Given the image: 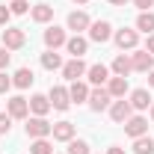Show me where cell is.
Returning <instances> with one entry per match:
<instances>
[{"label": "cell", "instance_id": "obj_27", "mask_svg": "<svg viewBox=\"0 0 154 154\" xmlns=\"http://www.w3.org/2000/svg\"><path fill=\"white\" fill-rule=\"evenodd\" d=\"M30 154H54V145L48 139H33L30 142Z\"/></svg>", "mask_w": 154, "mask_h": 154}, {"label": "cell", "instance_id": "obj_15", "mask_svg": "<svg viewBox=\"0 0 154 154\" xmlns=\"http://www.w3.org/2000/svg\"><path fill=\"white\" fill-rule=\"evenodd\" d=\"M30 18L36 21V24H51L54 21V6L51 3H36L30 9Z\"/></svg>", "mask_w": 154, "mask_h": 154}, {"label": "cell", "instance_id": "obj_3", "mask_svg": "<svg viewBox=\"0 0 154 154\" xmlns=\"http://www.w3.org/2000/svg\"><path fill=\"white\" fill-rule=\"evenodd\" d=\"M89 33V42H95V45H107L110 38H113V24L110 21H92V27L86 30Z\"/></svg>", "mask_w": 154, "mask_h": 154}, {"label": "cell", "instance_id": "obj_32", "mask_svg": "<svg viewBox=\"0 0 154 154\" xmlns=\"http://www.w3.org/2000/svg\"><path fill=\"white\" fill-rule=\"evenodd\" d=\"M9 59H12V54L0 45V71H6V68H9Z\"/></svg>", "mask_w": 154, "mask_h": 154}, {"label": "cell", "instance_id": "obj_18", "mask_svg": "<svg viewBox=\"0 0 154 154\" xmlns=\"http://www.w3.org/2000/svg\"><path fill=\"white\" fill-rule=\"evenodd\" d=\"M33 80H36V74H33V68L21 65L18 71L12 74V86H15V89H30V86H33Z\"/></svg>", "mask_w": 154, "mask_h": 154}, {"label": "cell", "instance_id": "obj_2", "mask_svg": "<svg viewBox=\"0 0 154 154\" xmlns=\"http://www.w3.org/2000/svg\"><path fill=\"white\" fill-rule=\"evenodd\" d=\"M65 27H68V30H74V36H83V33L92 27V18H89V12H86V9H74V12H68Z\"/></svg>", "mask_w": 154, "mask_h": 154}, {"label": "cell", "instance_id": "obj_34", "mask_svg": "<svg viewBox=\"0 0 154 154\" xmlns=\"http://www.w3.org/2000/svg\"><path fill=\"white\" fill-rule=\"evenodd\" d=\"M9 18H12L9 6H0V27H9Z\"/></svg>", "mask_w": 154, "mask_h": 154}, {"label": "cell", "instance_id": "obj_23", "mask_svg": "<svg viewBox=\"0 0 154 154\" xmlns=\"http://www.w3.org/2000/svg\"><path fill=\"white\" fill-rule=\"evenodd\" d=\"M51 110H54V107H51V98L48 95H33L30 98V113L33 116H48Z\"/></svg>", "mask_w": 154, "mask_h": 154}, {"label": "cell", "instance_id": "obj_25", "mask_svg": "<svg viewBox=\"0 0 154 154\" xmlns=\"http://www.w3.org/2000/svg\"><path fill=\"white\" fill-rule=\"evenodd\" d=\"M136 33H145V36L154 33V12H139L136 15Z\"/></svg>", "mask_w": 154, "mask_h": 154}, {"label": "cell", "instance_id": "obj_17", "mask_svg": "<svg viewBox=\"0 0 154 154\" xmlns=\"http://www.w3.org/2000/svg\"><path fill=\"white\" fill-rule=\"evenodd\" d=\"M65 51H68L74 59H80L86 51H89V38H86V36H71L68 42H65Z\"/></svg>", "mask_w": 154, "mask_h": 154}, {"label": "cell", "instance_id": "obj_36", "mask_svg": "<svg viewBox=\"0 0 154 154\" xmlns=\"http://www.w3.org/2000/svg\"><path fill=\"white\" fill-rule=\"evenodd\" d=\"M107 154H125V148H119V145H110V148H107Z\"/></svg>", "mask_w": 154, "mask_h": 154}, {"label": "cell", "instance_id": "obj_6", "mask_svg": "<svg viewBox=\"0 0 154 154\" xmlns=\"http://www.w3.org/2000/svg\"><path fill=\"white\" fill-rule=\"evenodd\" d=\"M113 42H116L119 51H136V45H139V33L122 27V30H116V33H113Z\"/></svg>", "mask_w": 154, "mask_h": 154}, {"label": "cell", "instance_id": "obj_24", "mask_svg": "<svg viewBox=\"0 0 154 154\" xmlns=\"http://www.w3.org/2000/svg\"><path fill=\"white\" fill-rule=\"evenodd\" d=\"M62 65L65 62H62V57H59L57 51H45L42 54V68L45 71H62Z\"/></svg>", "mask_w": 154, "mask_h": 154}, {"label": "cell", "instance_id": "obj_9", "mask_svg": "<svg viewBox=\"0 0 154 154\" xmlns=\"http://www.w3.org/2000/svg\"><path fill=\"white\" fill-rule=\"evenodd\" d=\"M48 98H51V107L59 110V113H65V110L71 107V95H68V89H65V86H51Z\"/></svg>", "mask_w": 154, "mask_h": 154}, {"label": "cell", "instance_id": "obj_1", "mask_svg": "<svg viewBox=\"0 0 154 154\" xmlns=\"http://www.w3.org/2000/svg\"><path fill=\"white\" fill-rule=\"evenodd\" d=\"M51 131H54V125H51L45 116H30V119H27V136H30V139H48Z\"/></svg>", "mask_w": 154, "mask_h": 154}, {"label": "cell", "instance_id": "obj_5", "mask_svg": "<svg viewBox=\"0 0 154 154\" xmlns=\"http://www.w3.org/2000/svg\"><path fill=\"white\" fill-rule=\"evenodd\" d=\"M0 38H3V48H6V51H21V48L27 45V33H24L21 27H6Z\"/></svg>", "mask_w": 154, "mask_h": 154}, {"label": "cell", "instance_id": "obj_10", "mask_svg": "<svg viewBox=\"0 0 154 154\" xmlns=\"http://www.w3.org/2000/svg\"><path fill=\"white\" fill-rule=\"evenodd\" d=\"M86 68H89V65L83 62V57H80V59L71 57L65 65H62V77H65V80H71V83H74V80H83V77H86Z\"/></svg>", "mask_w": 154, "mask_h": 154}, {"label": "cell", "instance_id": "obj_38", "mask_svg": "<svg viewBox=\"0 0 154 154\" xmlns=\"http://www.w3.org/2000/svg\"><path fill=\"white\" fill-rule=\"evenodd\" d=\"M148 86H151V89H154V68H151V71H148Z\"/></svg>", "mask_w": 154, "mask_h": 154}, {"label": "cell", "instance_id": "obj_33", "mask_svg": "<svg viewBox=\"0 0 154 154\" xmlns=\"http://www.w3.org/2000/svg\"><path fill=\"white\" fill-rule=\"evenodd\" d=\"M139 12H151V6H154V0H131Z\"/></svg>", "mask_w": 154, "mask_h": 154}, {"label": "cell", "instance_id": "obj_7", "mask_svg": "<svg viewBox=\"0 0 154 154\" xmlns=\"http://www.w3.org/2000/svg\"><path fill=\"white\" fill-rule=\"evenodd\" d=\"M131 116H134V107H131V101H125V98H116L113 104H110V119H113L116 125H125Z\"/></svg>", "mask_w": 154, "mask_h": 154}, {"label": "cell", "instance_id": "obj_26", "mask_svg": "<svg viewBox=\"0 0 154 154\" xmlns=\"http://www.w3.org/2000/svg\"><path fill=\"white\" fill-rule=\"evenodd\" d=\"M134 151L136 154H154V139L148 134H145V136H136V139H134Z\"/></svg>", "mask_w": 154, "mask_h": 154}, {"label": "cell", "instance_id": "obj_20", "mask_svg": "<svg viewBox=\"0 0 154 154\" xmlns=\"http://www.w3.org/2000/svg\"><path fill=\"white\" fill-rule=\"evenodd\" d=\"M107 92H110V95H113V101L116 98H125L128 95V77H110V80H107Z\"/></svg>", "mask_w": 154, "mask_h": 154}, {"label": "cell", "instance_id": "obj_21", "mask_svg": "<svg viewBox=\"0 0 154 154\" xmlns=\"http://www.w3.org/2000/svg\"><path fill=\"white\" fill-rule=\"evenodd\" d=\"M128 101H131V107H134V110H139V113L151 107V95H148V89H134Z\"/></svg>", "mask_w": 154, "mask_h": 154}, {"label": "cell", "instance_id": "obj_29", "mask_svg": "<svg viewBox=\"0 0 154 154\" xmlns=\"http://www.w3.org/2000/svg\"><path fill=\"white\" fill-rule=\"evenodd\" d=\"M30 9H33L30 0H12V3H9V12H12V15H27Z\"/></svg>", "mask_w": 154, "mask_h": 154}, {"label": "cell", "instance_id": "obj_11", "mask_svg": "<svg viewBox=\"0 0 154 154\" xmlns=\"http://www.w3.org/2000/svg\"><path fill=\"white\" fill-rule=\"evenodd\" d=\"M6 113L12 116V119H30V101L24 95H15L6 101Z\"/></svg>", "mask_w": 154, "mask_h": 154}, {"label": "cell", "instance_id": "obj_40", "mask_svg": "<svg viewBox=\"0 0 154 154\" xmlns=\"http://www.w3.org/2000/svg\"><path fill=\"white\" fill-rule=\"evenodd\" d=\"M151 122H154V104H151Z\"/></svg>", "mask_w": 154, "mask_h": 154}, {"label": "cell", "instance_id": "obj_30", "mask_svg": "<svg viewBox=\"0 0 154 154\" xmlns=\"http://www.w3.org/2000/svg\"><path fill=\"white\" fill-rule=\"evenodd\" d=\"M9 131H12V116L0 113V134H9Z\"/></svg>", "mask_w": 154, "mask_h": 154}, {"label": "cell", "instance_id": "obj_8", "mask_svg": "<svg viewBox=\"0 0 154 154\" xmlns=\"http://www.w3.org/2000/svg\"><path fill=\"white\" fill-rule=\"evenodd\" d=\"M45 48L48 51H57V48H65V42H68V36H65V30L62 27H57V24H51L48 30H45Z\"/></svg>", "mask_w": 154, "mask_h": 154}, {"label": "cell", "instance_id": "obj_28", "mask_svg": "<svg viewBox=\"0 0 154 154\" xmlns=\"http://www.w3.org/2000/svg\"><path fill=\"white\" fill-rule=\"evenodd\" d=\"M92 148H89V142L86 139H71L68 142V154H89Z\"/></svg>", "mask_w": 154, "mask_h": 154}, {"label": "cell", "instance_id": "obj_4", "mask_svg": "<svg viewBox=\"0 0 154 154\" xmlns=\"http://www.w3.org/2000/svg\"><path fill=\"white\" fill-rule=\"evenodd\" d=\"M89 110L92 113H101V110H110V104H113V95L107 92V86H95L92 92H89Z\"/></svg>", "mask_w": 154, "mask_h": 154}, {"label": "cell", "instance_id": "obj_35", "mask_svg": "<svg viewBox=\"0 0 154 154\" xmlns=\"http://www.w3.org/2000/svg\"><path fill=\"white\" fill-rule=\"evenodd\" d=\"M145 51H148V54H151V57H154V33H151V36H148V42H145Z\"/></svg>", "mask_w": 154, "mask_h": 154}, {"label": "cell", "instance_id": "obj_12", "mask_svg": "<svg viewBox=\"0 0 154 154\" xmlns=\"http://www.w3.org/2000/svg\"><path fill=\"white\" fill-rule=\"evenodd\" d=\"M131 65H134V71H142V74H148V71L154 68V57L145 51V48H142V51L136 48L134 54H131Z\"/></svg>", "mask_w": 154, "mask_h": 154}, {"label": "cell", "instance_id": "obj_19", "mask_svg": "<svg viewBox=\"0 0 154 154\" xmlns=\"http://www.w3.org/2000/svg\"><path fill=\"white\" fill-rule=\"evenodd\" d=\"M51 136H54L57 142H71V139H74V125H71V122H57L54 131H51Z\"/></svg>", "mask_w": 154, "mask_h": 154}, {"label": "cell", "instance_id": "obj_16", "mask_svg": "<svg viewBox=\"0 0 154 154\" xmlns=\"http://www.w3.org/2000/svg\"><path fill=\"white\" fill-rule=\"evenodd\" d=\"M89 83H83V80H74L71 86H68V95H71V104H86L89 101Z\"/></svg>", "mask_w": 154, "mask_h": 154}, {"label": "cell", "instance_id": "obj_39", "mask_svg": "<svg viewBox=\"0 0 154 154\" xmlns=\"http://www.w3.org/2000/svg\"><path fill=\"white\" fill-rule=\"evenodd\" d=\"M74 3H77V6H86V3H89V0H74Z\"/></svg>", "mask_w": 154, "mask_h": 154}, {"label": "cell", "instance_id": "obj_13", "mask_svg": "<svg viewBox=\"0 0 154 154\" xmlns=\"http://www.w3.org/2000/svg\"><path fill=\"white\" fill-rule=\"evenodd\" d=\"M125 134L131 136V139L145 136V134H148V119H145V116H131V119L125 122Z\"/></svg>", "mask_w": 154, "mask_h": 154}, {"label": "cell", "instance_id": "obj_14", "mask_svg": "<svg viewBox=\"0 0 154 154\" xmlns=\"http://www.w3.org/2000/svg\"><path fill=\"white\" fill-rule=\"evenodd\" d=\"M86 80H89L92 86H107V80H110V68H107L104 62L89 65V68H86Z\"/></svg>", "mask_w": 154, "mask_h": 154}, {"label": "cell", "instance_id": "obj_37", "mask_svg": "<svg viewBox=\"0 0 154 154\" xmlns=\"http://www.w3.org/2000/svg\"><path fill=\"white\" fill-rule=\"evenodd\" d=\"M110 6H125V3H131V0H107Z\"/></svg>", "mask_w": 154, "mask_h": 154}, {"label": "cell", "instance_id": "obj_31", "mask_svg": "<svg viewBox=\"0 0 154 154\" xmlns=\"http://www.w3.org/2000/svg\"><path fill=\"white\" fill-rule=\"evenodd\" d=\"M12 89V77L6 74V71H0V95H6Z\"/></svg>", "mask_w": 154, "mask_h": 154}, {"label": "cell", "instance_id": "obj_22", "mask_svg": "<svg viewBox=\"0 0 154 154\" xmlns=\"http://www.w3.org/2000/svg\"><path fill=\"white\" fill-rule=\"evenodd\" d=\"M110 71H113L116 77H128L131 71H134V65H131V57H128V54H119V57L113 59V65H110Z\"/></svg>", "mask_w": 154, "mask_h": 154}]
</instances>
